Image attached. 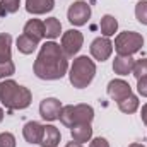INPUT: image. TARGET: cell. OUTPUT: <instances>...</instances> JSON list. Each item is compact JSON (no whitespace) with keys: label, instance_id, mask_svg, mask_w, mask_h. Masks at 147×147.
Returning a JSON list of instances; mask_svg holds the SVG:
<instances>
[{"label":"cell","instance_id":"obj_1","mask_svg":"<svg viewBox=\"0 0 147 147\" xmlns=\"http://www.w3.org/2000/svg\"><path fill=\"white\" fill-rule=\"evenodd\" d=\"M69 70V58L62 46L55 41H46L38 53L33 72L41 80H58Z\"/></svg>","mask_w":147,"mask_h":147},{"label":"cell","instance_id":"obj_2","mask_svg":"<svg viewBox=\"0 0 147 147\" xmlns=\"http://www.w3.org/2000/svg\"><path fill=\"white\" fill-rule=\"evenodd\" d=\"M33 101V94L28 87L21 86L12 79L0 82V103L9 111L26 110Z\"/></svg>","mask_w":147,"mask_h":147},{"label":"cell","instance_id":"obj_3","mask_svg":"<svg viewBox=\"0 0 147 147\" xmlns=\"http://www.w3.org/2000/svg\"><path fill=\"white\" fill-rule=\"evenodd\" d=\"M96 75V63L91 60L87 55H80L74 60L69 70V79L75 89H84L87 87Z\"/></svg>","mask_w":147,"mask_h":147},{"label":"cell","instance_id":"obj_4","mask_svg":"<svg viewBox=\"0 0 147 147\" xmlns=\"http://www.w3.org/2000/svg\"><path fill=\"white\" fill-rule=\"evenodd\" d=\"M58 120L62 121V125H65L69 128H72L77 123H91L94 120V110H92V106L84 105V103L67 105V106L62 108Z\"/></svg>","mask_w":147,"mask_h":147},{"label":"cell","instance_id":"obj_5","mask_svg":"<svg viewBox=\"0 0 147 147\" xmlns=\"http://www.w3.org/2000/svg\"><path fill=\"white\" fill-rule=\"evenodd\" d=\"M142 46H144V36L140 33H135V31L120 33L115 38V45H113L116 55H127V57H132Z\"/></svg>","mask_w":147,"mask_h":147},{"label":"cell","instance_id":"obj_6","mask_svg":"<svg viewBox=\"0 0 147 147\" xmlns=\"http://www.w3.org/2000/svg\"><path fill=\"white\" fill-rule=\"evenodd\" d=\"M84 45V34L77 29H69L62 34V41H60V46L63 50V53L67 55V58H72L75 57L80 48Z\"/></svg>","mask_w":147,"mask_h":147},{"label":"cell","instance_id":"obj_7","mask_svg":"<svg viewBox=\"0 0 147 147\" xmlns=\"http://www.w3.org/2000/svg\"><path fill=\"white\" fill-rule=\"evenodd\" d=\"M91 14H92L91 5H89L87 2H84V0H77V2H74L72 5L69 7V10H67L69 22L74 24V26H77V28L87 24V21L91 19Z\"/></svg>","mask_w":147,"mask_h":147},{"label":"cell","instance_id":"obj_8","mask_svg":"<svg viewBox=\"0 0 147 147\" xmlns=\"http://www.w3.org/2000/svg\"><path fill=\"white\" fill-rule=\"evenodd\" d=\"M89 51H91V57L98 62H106L113 53V43H111L110 38L106 36H99L96 38L91 46H89Z\"/></svg>","mask_w":147,"mask_h":147},{"label":"cell","instance_id":"obj_9","mask_svg":"<svg viewBox=\"0 0 147 147\" xmlns=\"http://www.w3.org/2000/svg\"><path fill=\"white\" fill-rule=\"evenodd\" d=\"M62 103L57 98H46L41 101L39 105V115L43 120L46 121H55L60 118V111H62Z\"/></svg>","mask_w":147,"mask_h":147},{"label":"cell","instance_id":"obj_10","mask_svg":"<svg viewBox=\"0 0 147 147\" xmlns=\"http://www.w3.org/2000/svg\"><path fill=\"white\" fill-rule=\"evenodd\" d=\"M130 94H132V87H130V84L127 80H123V79H113V80H110V84H108V96L113 101L118 103V101L125 99Z\"/></svg>","mask_w":147,"mask_h":147},{"label":"cell","instance_id":"obj_11","mask_svg":"<svg viewBox=\"0 0 147 147\" xmlns=\"http://www.w3.org/2000/svg\"><path fill=\"white\" fill-rule=\"evenodd\" d=\"M60 139H62V134L55 125H51V123L43 125V135L39 140L41 147H57L60 144Z\"/></svg>","mask_w":147,"mask_h":147},{"label":"cell","instance_id":"obj_12","mask_svg":"<svg viewBox=\"0 0 147 147\" xmlns=\"http://www.w3.org/2000/svg\"><path fill=\"white\" fill-rule=\"evenodd\" d=\"M41 135H43V125L39 121H34L33 120V121H28L22 127V137L29 144H39Z\"/></svg>","mask_w":147,"mask_h":147},{"label":"cell","instance_id":"obj_13","mask_svg":"<svg viewBox=\"0 0 147 147\" xmlns=\"http://www.w3.org/2000/svg\"><path fill=\"white\" fill-rule=\"evenodd\" d=\"M70 135H72V140L79 144H86L92 139V127L91 123H77L70 128Z\"/></svg>","mask_w":147,"mask_h":147},{"label":"cell","instance_id":"obj_14","mask_svg":"<svg viewBox=\"0 0 147 147\" xmlns=\"http://www.w3.org/2000/svg\"><path fill=\"white\" fill-rule=\"evenodd\" d=\"M53 7H55V0H26V10L33 16L51 12Z\"/></svg>","mask_w":147,"mask_h":147},{"label":"cell","instance_id":"obj_15","mask_svg":"<svg viewBox=\"0 0 147 147\" xmlns=\"http://www.w3.org/2000/svg\"><path fill=\"white\" fill-rule=\"evenodd\" d=\"M134 63H135V60L132 57L116 55L115 60H113V70H115V74H118V75H128V74H132Z\"/></svg>","mask_w":147,"mask_h":147},{"label":"cell","instance_id":"obj_16","mask_svg":"<svg viewBox=\"0 0 147 147\" xmlns=\"http://www.w3.org/2000/svg\"><path fill=\"white\" fill-rule=\"evenodd\" d=\"M24 34L31 36L36 41H41L45 38V22L39 21V19H29L26 24H24V29H22Z\"/></svg>","mask_w":147,"mask_h":147},{"label":"cell","instance_id":"obj_17","mask_svg":"<svg viewBox=\"0 0 147 147\" xmlns=\"http://www.w3.org/2000/svg\"><path fill=\"white\" fill-rule=\"evenodd\" d=\"M43 22H45V38L46 39L53 41V39H57L62 34V22L57 17H48Z\"/></svg>","mask_w":147,"mask_h":147},{"label":"cell","instance_id":"obj_18","mask_svg":"<svg viewBox=\"0 0 147 147\" xmlns=\"http://www.w3.org/2000/svg\"><path fill=\"white\" fill-rule=\"evenodd\" d=\"M16 45H17V50H19L22 55H31V53L38 48L39 41H36V39H33L31 36H28V34H24V33H22L21 36L17 38Z\"/></svg>","mask_w":147,"mask_h":147},{"label":"cell","instance_id":"obj_19","mask_svg":"<svg viewBox=\"0 0 147 147\" xmlns=\"http://www.w3.org/2000/svg\"><path fill=\"white\" fill-rule=\"evenodd\" d=\"M12 60V36L9 33H0V62Z\"/></svg>","mask_w":147,"mask_h":147},{"label":"cell","instance_id":"obj_20","mask_svg":"<svg viewBox=\"0 0 147 147\" xmlns=\"http://www.w3.org/2000/svg\"><path fill=\"white\" fill-rule=\"evenodd\" d=\"M99 28H101V34L106 38L113 36L116 31H118V21L111 16V14H106L101 17V22H99Z\"/></svg>","mask_w":147,"mask_h":147},{"label":"cell","instance_id":"obj_21","mask_svg":"<svg viewBox=\"0 0 147 147\" xmlns=\"http://www.w3.org/2000/svg\"><path fill=\"white\" fill-rule=\"evenodd\" d=\"M139 105H140V101H139V98H137L135 94H130V96H127L125 99L118 101V108H120L121 113H125V115L135 113V111L139 110Z\"/></svg>","mask_w":147,"mask_h":147},{"label":"cell","instance_id":"obj_22","mask_svg":"<svg viewBox=\"0 0 147 147\" xmlns=\"http://www.w3.org/2000/svg\"><path fill=\"white\" fill-rule=\"evenodd\" d=\"M21 7V0H0V17L16 14Z\"/></svg>","mask_w":147,"mask_h":147},{"label":"cell","instance_id":"obj_23","mask_svg":"<svg viewBox=\"0 0 147 147\" xmlns=\"http://www.w3.org/2000/svg\"><path fill=\"white\" fill-rule=\"evenodd\" d=\"M134 77L139 80L142 77H147V58H140V60H135L134 63V69H132Z\"/></svg>","mask_w":147,"mask_h":147},{"label":"cell","instance_id":"obj_24","mask_svg":"<svg viewBox=\"0 0 147 147\" xmlns=\"http://www.w3.org/2000/svg\"><path fill=\"white\" fill-rule=\"evenodd\" d=\"M135 17L140 24L147 26V0H140L135 5Z\"/></svg>","mask_w":147,"mask_h":147},{"label":"cell","instance_id":"obj_25","mask_svg":"<svg viewBox=\"0 0 147 147\" xmlns=\"http://www.w3.org/2000/svg\"><path fill=\"white\" fill-rule=\"evenodd\" d=\"M16 74V65L14 62H0V79H7Z\"/></svg>","mask_w":147,"mask_h":147},{"label":"cell","instance_id":"obj_26","mask_svg":"<svg viewBox=\"0 0 147 147\" xmlns=\"http://www.w3.org/2000/svg\"><path fill=\"white\" fill-rule=\"evenodd\" d=\"M0 147H16V137L10 132L0 134Z\"/></svg>","mask_w":147,"mask_h":147},{"label":"cell","instance_id":"obj_27","mask_svg":"<svg viewBox=\"0 0 147 147\" xmlns=\"http://www.w3.org/2000/svg\"><path fill=\"white\" fill-rule=\"evenodd\" d=\"M137 91L142 98H147V77H142L137 80Z\"/></svg>","mask_w":147,"mask_h":147},{"label":"cell","instance_id":"obj_28","mask_svg":"<svg viewBox=\"0 0 147 147\" xmlns=\"http://www.w3.org/2000/svg\"><path fill=\"white\" fill-rule=\"evenodd\" d=\"M89 142H91L89 147H110V142H108L105 137H94V139H91Z\"/></svg>","mask_w":147,"mask_h":147},{"label":"cell","instance_id":"obj_29","mask_svg":"<svg viewBox=\"0 0 147 147\" xmlns=\"http://www.w3.org/2000/svg\"><path fill=\"white\" fill-rule=\"evenodd\" d=\"M140 118H142V121L147 125V103L142 106V110H140Z\"/></svg>","mask_w":147,"mask_h":147},{"label":"cell","instance_id":"obj_30","mask_svg":"<svg viewBox=\"0 0 147 147\" xmlns=\"http://www.w3.org/2000/svg\"><path fill=\"white\" fill-rule=\"evenodd\" d=\"M65 147H82V144H79V142H75V140H72V142L65 144Z\"/></svg>","mask_w":147,"mask_h":147},{"label":"cell","instance_id":"obj_31","mask_svg":"<svg viewBox=\"0 0 147 147\" xmlns=\"http://www.w3.org/2000/svg\"><path fill=\"white\" fill-rule=\"evenodd\" d=\"M128 147H146L144 144H139V142H134V144H130Z\"/></svg>","mask_w":147,"mask_h":147},{"label":"cell","instance_id":"obj_32","mask_svg":"<svg viewBox=\"0 0 147 147\" xmlns=\"http://www.w3.org/2000/svg\"><path fill=\"white\" fill-rule=\"evenodd\" d=\"M3 116H5V113H3V110H2V106H0V123L3 121Z\"/></svg>","mask_w":147,"mask_h":147}]
</instances>
